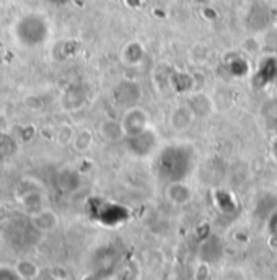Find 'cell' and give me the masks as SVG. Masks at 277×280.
Instances as JSON below:
<instances>
[{"instance_id":"6da1fadb","label":"cell","mask_w":277,"mask_h":280,"mask_svg":"<svg viewBox=\"0 0 277 280\" xmlns=\"http://www.w3.org/2000/svg\"><path fill=\"white\" fill-rule=\"evenodd\" d=\"M122 127H124V132L127 135H141L144 134L145 127H147V114L144 111L134 108L132 111H129L126 114V119L122 122Z\"/></svg>"},{"instance_id":"7a4b0ae2","label":"cell","mask_w":277,"mask_h":280,"mask_svg":"<svg viewBox=\"0 0 277 280\" xmlns=\"http://www.w3.org/2000/svg\"><path fill=\"white\" fill-rule=\"evenodd\" d=\"M74 144H75V147L79 150H87L88 147H90V144H91V135H90V132L88 130H82V132H79V134L75 135V138H74Z\"/></svg>"}]
</instances>
